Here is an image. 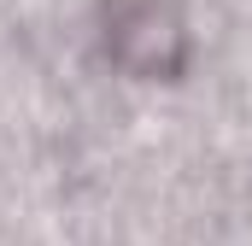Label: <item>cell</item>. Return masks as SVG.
<instances>
[{
    "label": "cell",
    "instance_id": "cell-1",
    "mask_svg": "<svg viewBox=\"0 0 252 246\" xmlns=\"http://www.w3.org/2000/svg\"><path fill=\"white\" fill-rule=\"evenodd\" d=\"M100 30L129 76H176L188 64V18L176 0H106Z\"/></svg>",
    "mask_w": 252,
    "mask_h": 246
}]
</instances>
